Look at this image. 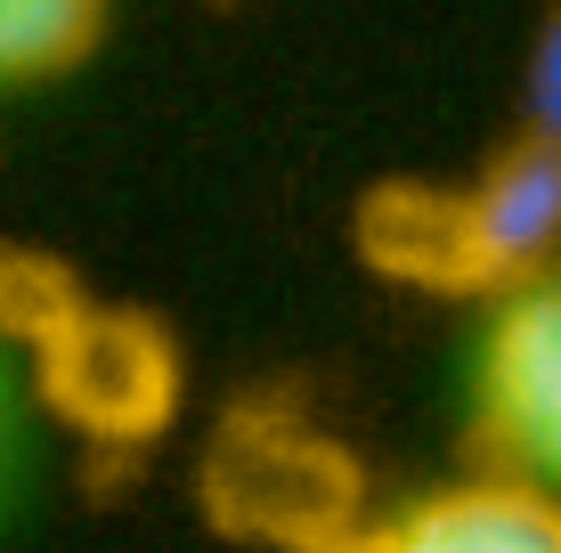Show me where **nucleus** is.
I'll return each instance as SVG.
<instances>
[{"instance_id":"39448f33","label":"nucleus","mask_w":561,"mask_h":553,"mask_svg":"<svg viewBox=\"0 0 561 553\" xmlns=\"http://www.w3.org/2000/svg\"><path fill=\"white\" fill-rule=\"evenodd\" d=\"M520 130L561 139V0L546 9V25H537V42H529V73H520Z\"/></svg>"},{"instance_id":"f03ea898","label":"nucleus","mask_w":561,"mask_h":553,"mask_svg":"<svg viewBox=\"0 0 561 553\" xmlns=\"http://www.w3.org/2000/svg\"><path fill=\"white\" fill-rule=\"evenodd\" d=\"M480 431L513 472L561 488V261L496 301L480 342Z\"/></svg>"},{"instance_id":"7ed1b4c3","label":"nucleus","mask_w":561,"mask_h":553,"mask_svg":"<svg viewBox=\"0 0 561 553\" xmlns=\"http://www.w3.org/2000/svg\"><path fill=\"white\" fill-rule=\"evenodd\" d=\"M334 553H561V488L505 464L496 481H456L399 505Z\"/></svg>"},{"instance_id":"f257e3e1","label":"nucleus","mask_w":561,"mask_h":553,"mask_svg":"<svg viewBox=\"0 0 561 553\" xmlns=\"http://www.w3.org/2000/svg\"><path fill=\"white\" fill-rule=\"evenodd\" d=\"M366 253L432 293H513L561 261V139L520 130L463 187H391L366 212Z\"/></svg>"},{"instance_id":"20e7f679","label":"nucleus","mask_w":561,"mask_h":553,"mask_svg":"<svg viewBox=\"0 0 561 553\" xmlns=\"http://www.w3.org/2000/svg\"><path fill=\"white\" fill-rule=\"evenodd\" d=\"M106 25V0H0V82H49L82 66Z\"/></svg>"}]
</instances>
